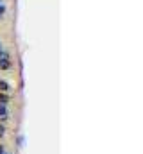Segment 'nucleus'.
I'll list each match as a JSON object with an SVG mask.
<instances>
[{"instance_id": "7ed1b4c3", "label": "nucleus", "mask_w": 143, "mask_h": 154, "mask_svg": "<svg viewBox=\"0 0 143 154\" xmlns=\"http://www.w3.org/2000/svg\"><path fill=\"white\" fill-rule=\"evenodd\" d=\"M11 84H9V81H5V79H2L0 77V91H4V93H11Z\"/></svg>"}, {"instance_id": "39448f33", "label": "nucleus", "mask_w": 143, "mask_h": 154, "mask_svg": "<svg viewBox=\"0 0 143 154\" xmlns=\"http://www.w3.org/2000/svg\"><path fill=\"white\" fill-rule=\"evenodd\" d=\"M16 147L18 149H23L25 147V136L20 133V134H16Z\"/></svg>"}, {"instance_id": "9d476101", "label": "nucleus", "mask_w": 143, "mask_h": 154, "mask_svg": "<svg viewBox=\"0 0 143 154\" xmlns=\"http://www.w3.org/2000/svg\"><path fill=\"white\" fill-rule=\"evenodd\" d=\"M2 18H4V16H2V14H0V22H2Z\"/></svg>"}, {"instance_id": "20e7f679", "label": "nucleus", "mask_w": 143, "mask_h": 154, "mask_svg": "<svg viewBox=\"0 0 143 154\" xmlns=\"http://www.w3.org/2000/svg\"><path fill=\"white\" fill-rule=\"evenodd\" d=\"M9 102H11V93H4V91H0V104L9 106Z\"/></svg>"}, {"instance_id": "1a4fd4ad", "label": "nucleus", "mask_w": 143, "mask_h": 154, "mask_svg": "<svg viewBox=\"0 0 143 154\" xmlns=\"http://www.w3.org/2000/svg\"><path fill=\"white\" fill-rule=\"evenodd\" d=\"M0 50H4V43L2 41H0Z\"/></svg>"}, {"instance_id": "9b49d317", "label": "nucleus", "mask_w": 143, "mask_h": 154, "mask_svg": "<svg viewBox=\"0 0 143 154\" xmlns=\"http://www.w3.org/2000/svg\"><path fill=\"white\" fill-rule=\"evenodd\" d=\"M0 4H4V0H0Z\"/></svg>"}, {"instance_id": "423d86ee", "label": "nucleus", "mask_w": 143, "mask_h": 154, "mask_svg": "<svg viewBox=\"0 0 143 154\" xmlns=\"http://www.w3.org/2000/svg\"><path fill=\"white\" fill-rule=\"evenodd\" d=\"M5 133H7L5 124H0V140H4V138H5Z\"/></svg>"}, {"instance_id": "f8f14e48", "label": "nucleus", "mask_w": 143, "mask_h": 154, "mask_svg": "<svg viewBox=\"0 0 143 154\" xmlns=\"http://www.w3.org/2000/svg\"><path fill=\"white\" fill-rule=\"evenodd\" d=\"M2 154H9V152H2Z\"/></svg>"}, {"instance_id": "6e6552de", "label": "nucleus", "mask_w": 143, "mask_h": 154, "mask_svg": "<svg viewBox=\"0 0 143 154\" xmlns=\"http://www.w3.org/2000/svg\"><path fill=\"white\" fill-rule=\"evenodd\" d=\"M2 152H5V145H4V143L0 142V154H2Z\"/></svg>"}, {"instance_id": "f03ea898", "label": "nucleus", "mask_w": 143, "mask_h": 154, "mask_svg": "<svg viewBox=\"0 0 143 154\" xmlns=\"http://www.w3.org/2000/svg\"><path fill=\"white\" fill-rule=\"evenodd\" d=\"M9 120V106L0 104V124H5Z\"/></svg>"}, {"instance_id": "0eeeda50", "label": "nucleus", "mask_w": 143, "mask_h": 154, "mask_svg": "<svg viewBox=\"0 0 143 154\" xmlns=\"http://www.w3.org/2000/svg\"><path fill=\"white\" fill-rule=\"evenodd\" d=\"M5 11H7V7H5V4H0V14H2V16L5 14Z\"/></svg>"}, {"instance_id": "f257e3e1", "label": "nucleus", "mask_w": 143, "mask_h": 154, "mask_svg": "<svg viewBox=\"0 0 143 154\" xmlns=\"http://www.w3.org/2000/svg\"><path fill=\"white\" fill-rule=\"evenodd\" d=\"M11 68H13L11 54L4 48V50H0V70H2V72H7V70H11Z\"/></svg>"}]
</instances>
